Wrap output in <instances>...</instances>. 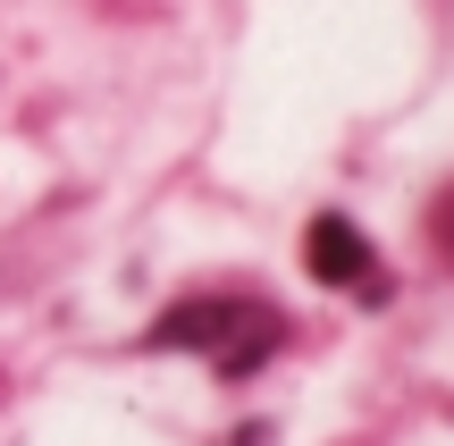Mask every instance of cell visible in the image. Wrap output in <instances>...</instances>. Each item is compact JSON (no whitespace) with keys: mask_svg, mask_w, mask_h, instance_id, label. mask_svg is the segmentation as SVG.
<instances>
[{"mask_svg":"<svg viewBox=\"0 0 454 446\" xmlns=\"http://www.w3.org/2000/svg\"><path fill=\"white\" fill-rule=\"evenodd\" d=\"M152 346L211 354L227 379H236V371H253L278 346V312H261V303H177V312L152 320Z\"/></svg>","mask_w":454,"mask_h":446,"instance_id":"cell-1","label":"cell"},{"mask_svg":"<svg viewBox=\"0 0 454 446\" xmlns=\"http://www.w3.org/2000/svg\"><path fill=\"white\" fill-rule=\"evenodd\" d=\"M303 262H311V278H320V286H379L371 278V245H362V228L345 211H320L303 228Z\"/></svg>","mask_w":454,"mask_h":446,"instance_id":"cell-2","label":"cell"}]
</instances>
